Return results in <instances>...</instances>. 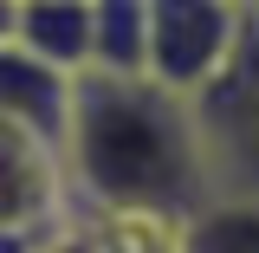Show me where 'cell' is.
Instances as JSON below:
<instances>
[{
	"label": "cell",
	"instance_id": "1",
	"mask_svg": "<svg viewBox=\"0 0 259 253\" xmlns=\"http://www.w3.org/2000/svg\"><path fill=\"white\" fill-rule=\"evenodd\" d=\"M59 169L110 214V227L175 234L201 201H214L194 104L149 78H71Z\"/></svg>",
	"mask_w": 259,
	"mask_h": 253
},
{
	"label": "cell",
	"instance_id": "2",
	"mask_svg": "<svg viewBox=\"0 0 259 253\" xmlns=\"http://www.w3.org/2000/svg\"><path fill=\"white\" fill-rule=\"evenodd\" d=\"M246 20L240 0H143V78L168 97H201L227 71Z\"/></svg>",
	"mask_w": 259,
	"mask_h": 253
},
{
	"label": "cell",
	"instance_id": "3",
	"mask_svg": "<svg viewBox=\"0 0 259 253\" xmlns=\"http://www.w3.org/2000/svg\"><path fill=\"white\" fill-rule=\"evenodd\" d=\"M188 104L201 124L214 195H259V13L246 20L227 71Z\"/></svg>",
	"mask_w": 259,
	"mask_h": 253
},
{
	"label": "cell",
	"instance_id": "4",
	"mask_svg": "<svg viewBox=\"0 0 259 253\" xmlns=\"http://www.w3.org/2000/svg\"><path fill=\"white\" fill-rule=\"evenodd\" d=\"M65 169L39 130L0 117V227H46L59 214Z\"/></svg>",
	"mask_w": 259,
	"mask_h": 253
},
{
	"label": "cell",
	"instance_id": "5",
	"mask_svg": "<svg viewBox=\"0 0 259 253\" xmlns=\"http://www.w3.org/2000/svg\"><path fill=\"white\" fill-rule=\"evenodd\" d=\"M13 52H26L32 65H46L52 78H84L91 59V0H13Z\"/></svg>",
	"mask_w": 259,
	"mask_h": 253
},
{
	"label": "cell",
	"instance_id": "6",
	"mask_svg": "<svg viewBox=\"0 0 259 253\" xmlns=\"http://www.w3.org/2000/svg\"><path fill=\"white\" fill-rule=\"evenodd\" d=\"M168 253H259V195H214L168 234Z\"/></svg>",
	"mask_w": 259,
	"mask_h": 253
},
{
	"label": "cell",
	"instance_id": "7",
	"mask_svg": "<svg viewBox=\"0 0 259 253\" xmlns=\"http://www.w3.org/2000/svg\"><path fill=\"white\" fill-rule=\"evenodd\" d=\"M84 78H143V0H91Z\"/></svg>",
	"mask_w": 259,
	"mask_h": 253
},
{
	"label": "cell",
	"instance_id": "8",
	"mask_svg": "<svg viewBox=\"0 0 259 253\" xmlns=\"http://www.w3.org/2000/svg\"><path fill=\"white\" fill-rule=\"evenodd\" d=\"M39 253H117V234H91V227H52Z\"/></svg>",
	"mask_w": 259,
	"mask_h": 253
},
{
	"label": "cell",
	"instance_id": "9",
	"mask_svg": "<svg viewBox=\"0 0 259 253\" xmlns=\"http://www.w3.org/2000/svg\"><path fill=\"white\" fill-rule=\"evenodd\" d=\"M117 234V253H168V234H149V227H110Z\"/></svg>",
	"mask_w": 259,
	"mask_h": 253
},
{
	"label": "cell",
	"instance_id": "10",
	"mask_svg": "<svg viewBox=\"0 0 259 253\" xmlns=\"http://www.w3.org/2000/svg\"><path fill=\"white\" fill-rule=\"evenodd\" d=\"M7 32H13V0H0V46H7Z\"/></svg>",
	"mask_w": 259,
	"mask_h": 253
},
{
	"label": "cell",
	"instance_id": "11",
	"mask_svg": "<svg viewBox=\"0 0 259 253\" xmlns=\"http://www.w3.org/2000/svg\"><path fill=\"white\" fill-rule=\"evenodd\" d=\"M240 7H246V13H259V0H240Z\"/></svg>",
	"mask_w": 259,
	"mask_h": 253
}]
</instances>
